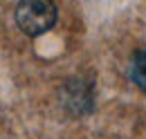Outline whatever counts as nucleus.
Masks as SVG:
<instances>
[{"mask_svg": "<svg viewBox=\"0 0 146 139\" xmlns=\"http://www.w3.org/2000/svg\"><path fill=\"white\" fill-rule=\"evenodd\" d=\"M58 11L52 0H20L16 7V23L27 36H40L54 27Z\"/></svg>", "mask_w": 146, "mask_h": 139, "instance_id": "obj_1", "label": "nucleus"}, {"mask_svg": "<svg viewBox=\"0 0 146 139\" xmlns=\"http://www.w3.org/2000/svg\"><path fill=\"white\" fill-rule=\"evenodd\" d=\"M130 79L135 81V85L146 90V50L133 54V61H130Z\"/></svg>", "mask_w": 146, "mask_h": 139, "instance_id": "obj_2", "label": "nucleus"}]
</instances>
